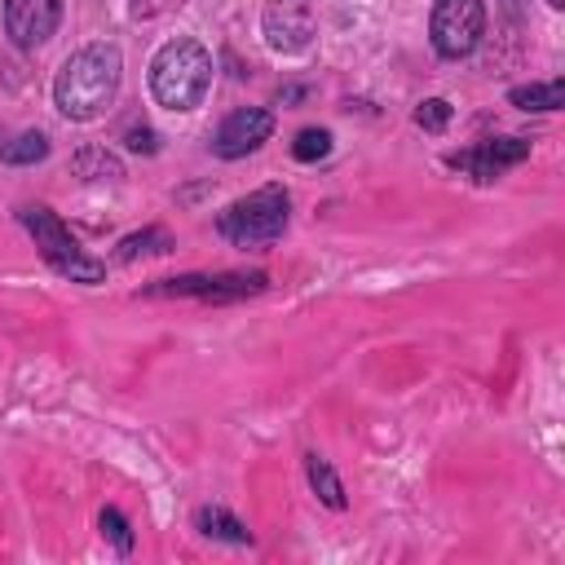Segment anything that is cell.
Segmentation results:
<instances>
[{
	"instance_id": "obj_9",
	"label": "cell",
	"mask_w": 565,
	"mask_h": 565,
	"mask_svg": "<svg viewBox=\"0 0 565 565\" xmlns=\"http://www.w3.org/2000/svg\"><path fill=\"white\" fill-rule=\"evenodd\" d=\"M62 22V0H4V31L22 49H40Z\"/></svg>"
},
{
	"instance_id": "obj_17",
	"label": "cell",
	"mask_w": 565,
	"mask_h": 565,
	"mask_svg": "<svg viewBox=\"0 0 565 565\" xmlns=\"http://www.w3.org/2000/svg\"><path fill=\"white\" fill-rule=\"evenodd\" d=\"M291 154H296L300 163H313V159L331 154V132H327V128H300L296 141H291Z\"/></svg>"
},
{
	"instance_id": "obj_1",
	"label": "cell",
	"mask_w": 565,
	"mask_h": 565,
	"mask_svg": "<svg viewBox=\"0 0 565 565\" xmlns=\"http://www.w3.org/2000/svg\"><path fill=\"white\" fill-rule=\"evenodd\" d=\"M119 79H124V53L115 44H106V40L84 44L57 71V79H53V106L66 119H75V124H88V119H97V115L110 110V102L119 93Z\"/></svg>"
},
{
	"instance_id": "obj_13",
	"label": "cell",
	"mask_w": 565,
	"mask_h": 565,
	"mask_svg": "<svg viewBox=\"0 0 565 565\" xmlns=\"http://www.w3.org/2000/svg\"><path fill=\"white\" fill-rule=\"evenodd\" d=\"M512 106L521 110H561L565 106V84L561 79H547V84H521L508 93Z\"/></svg>"
},
{
	"instance_id": "obj_2",
	"label": "cell",
	"mask_w": 565,
	"mask_h": 565,
	"mask_svg": "<svg viewBox=\"0 0 565 565\" xmlns=\"http://www.w3.org/2000/svg\"><path fill=\"white\" fill-rule=\"evenodd\" d=\"M212 88V53L181 35L168 40L150 62V93L163 110H194Z\"/></svg>"
},
{
	"instance_id": "obj_20",
	"label": "cell",
	"mask_w": 565,
	"mask_h": 565,
	"mask_svg": "<svg viewBox=\"0 0 565 565\" xmlns=\"http://www.w3.org/2000/svg\"><path fill=\"white\" fill-rule=\"evenodd\" d=\"M124 146H128V150H141V154H154V150H159V132H154V128H128Z\"/></svg>"
},
{
	"instance_id": "obj_18",
	"label": "cell",
	"mask_w": 565,
	"mask_h": 565,
	"mask_svg": "<svg viewBox=\"0 0 565 565\" xmlns=\"http://www.w3.org/2000/svg\"><path fill=\"white\" fill-rule=\"evenodd\" d=\"M415 124H419L424 132H441V128L450 124V102H446V97H428V102H419Z\"/></svg>"
},
{
	"instance_id": "obj_5",
	"label": "cell",
	"mask_w": 565,
	"mask_h": 565,
	"mask_svg": "<svg viewBox=\"0 0 565 565\" xmlns=\"http://www.w3.org/2000/svg\"><path fill=\"white\" fill-rule=\"evenodd\" d=\"M428 35L441 57H450V62L468 57L486 35V4L481 0H433Z\"/></svg>"
},
{
	"instance_id": "obj_3",
	"label": "cell",
	"mask_w": 565,
	"mask_h": 565,
	"mask_svg": "<svg viewBox=\"0 0 565 565\" xmlns=\"http://www.w3.org/2000/svg\"><path fill=\"white\" fill-rule=\"evenodd\" d=\"M287 212H291L287 190L282 185H260V190L234 199L216 216V234L234 247H265L287 230Z\"/></svg>"
},
{
	"instance_id": "obj_11",
	"label": "cell",
	"mask_w": 565,
	"mask_h": 565,
	"mask_svg": "<svg viewBox=\"0 0 565 565\" xmlns=\"http://www.w3.org/2000/svg\"><path fill=\"white\" fill-rule=\"evenodd\" d=\"M44 154H49V137L40 128H22V132L0 128V163L26 168V163H40Z\"/></svg>"
},
{
	"instance_id": "obj_21",
	"label": "cell",
	"mask_w": 565,
	"mask_h": 565,
	"mask_svg": "<svg viewBox=\"0 0 565 565\" xmlns=\"http://www.w3.org/2000/svg\"><path fill=\"white\" fill-rule=\"evenodd\" d=\"M547 4H552V9H561V4H565V0H547Z\"/></svg>"
},
{
	"instance_id": "obj_15",
	"label": "cell",
	"mask_w": 565,
	"mask_h": 565,
	"mask_svg": "<svg viewBox=\"0 0 565 565\" xmlns=\"http://www.w3.org/2000/svg\"><path fill=\"white\" fill-rule=\"evenodd\" d=\"M168 247H172V234H168V230H159V225H150V230H141V234H128V238H119V247H115V260L159 256V252H168Z\"/></svg>"
},
{
	"instance_id": "obj_10",
	"label": "cell",
	"mask_w": 565,
	"mask_h": 565,
	"mask_svg": "<svg viewBox=\"0 0 565 565\" xmlns=\"http://www.w3.org/2000/svg\"><path fill=\"white\" fill-rule=\"evenodd\" d=\"M313 35V18L305 9V0H274L265 9V40L269 49H282V53H300Z\"/></svg>"
},
{
	"instance_id": "obj_7",
	"label": "cell",
	"mask_w": 565,
	"mask_h": 565,
	"mask_svg": "<svg viewBox=\"0 0 565 565\" xmlns=\"http://www.w3.org/2000/svg\"><path fill=\"white\" fill-rule=\"evenodd\" d=\"M521 159H530V141H525V137H486V141H477V146H468V150L446 154V163H450L455 172L472 177V181H494V177H503L508 168H516Z\"/></svg>"
},
{
	"instance_id": "obj_16",
	"label": "cell",
	"mask_w": 565,
	"mask_h": 565,
	"mask_svg": "<svg viewBox=\"0 0 565 565\" xmlns=\"http://www.w3.org/2000/svg\"><path fill=\"white\" fill-rule=\"evenodd\" d=\"M75 172H79V177H88V181H102V177H106V181H115V177H124L119 159H115V154H106V150H97V146L75 154Z\"/></svg>"
},
{
	"instance_id": "obj_4",
	"label": "cell",
	"mask_w": 565,
	"mask_h": 565,
	"mask_svg": "<svg viewBox=\"0 0 565 565\" xmlns=\"http://www.w3.org/2000/svg\"><path fill=\"white\" fill-rule=\"evenodd\" d=\"M18 221H22V230L35 238V247H40V256H44V265H49L53 274H62V278H71V282H102V278H106V265L93 260V256L71 238V230L57 221V212L31 203V207L18 212Z\"/></svg>"
},
{
	"instance_id": "obj_19",
	"label": "cell",
	"mask_w": 565,
	"mask_h": 565,
	"mask_svg": "<svg viewBox=\"0 0 565 565\" xmlns=\"http://www.w3.org/2000/svg\"><path fill=\"white\" fill-rule=\"evenodd\" d=\"M97 525H102V539H110V543H115V552H124V556L132 552V530H128V521H124L115 508H106Z\"/></svg>"
},
{
	"instance_id": "obj_6",
	"label": "cell",
	"mask_w": 565,
	"mask_h": 565,
	"mask_svg": "<svg viewBox=\"0 0 565 565\" xmlns=\"http://www.w3.org/2000/svg\"><path fill=\"white\" fill-rule=\"evenodd\" d=\"M265 291V274H181V278H159L150 296H194V300H243Z\"/></svg>"
},
{
	"instance_id": "obj_12",
	"label": "cell",
	"mask_w": 565,
	"mask_h": 565,
	"mask_svg": "<svg viewBox=\"0 0 565 565\" xmlns=\"http://www.w3.org/2000/svg\"><path fill=\"white\" fill-rule=\"evenodd\" d=\"M194 530L207 534V539H225V543H252V530L225 508H199L194 512Z\"/></svg>"
},
{
	"instance_id": "obj_14",
	"label": "cell",
	"mask_w": 565,
	"mask_h": 565,
	"mask_svg": "<svg viewBox=\"0 0 565 565\" xmlns=\"http://www.w3.org/2000/svg\"><path fill=\"white\" fill-rule=\"evenodd\" d=\"M305 472H309V486L318 490V499L327 503V508H344V486H340V477H335V468L313 450V455H305Z\"/></svg>"
},
{
	"instance_id": "obj_8",
	"label": "cell",
	"mask_w": 565,
	"mask_h": 565,
	"mask_svg": "<svg viewBox=\"0 0 565 565\" xmlns=\"http://www.w3.org/2000/svg\"><path fill=\"white\" fill-rule=\"evenodd\" d=\"M269 132H274V115H269V110H260V106H238V110H230V115L221 119V128H216V137H212V150H216L221 159H243V154H252L256 146H265Z\"/></svg>"
}]
</instances>
